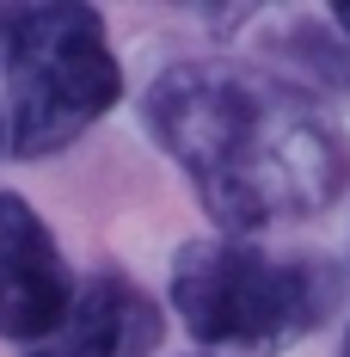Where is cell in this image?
I'll use <instances>...</instances> for the list:
<instances>
[{"label": "cell", "instance_id": "6da1fadb", "mask_svg": "<svg viewBox=\"0 0 350 357\" xmlns=\"http://www.w3.org/2000/svg\"><path fill=\"white\" fill-rule=\"evenodd\" d=\"M141 123L234 234L319 215L350 185L344 136L295 86L221 56L166 68L141 99Z\"/></svg>", "mask_w": 350, "mask_h": 357}, {"label": "cell", "instance_id": "7a4b0ae2", "mask_svg": "<svg viewBox=\"0 0 350 357\" xmlns=\"http://www.w3.org/2000/svg\"><path fill=\"white\" fill-rule=\"evenodd\" d=\"M6 148L19 160L68 148L123 99V68L93 6H37L6 31Z\"/></svg>", "mask_w": 350, "mask_h": 357}, {"label": "cell", "instance_id": "3957f363", "mask_svg": "<svg viewBox=\"0 0 350 357\" xmlns=\"http://www.w3.org/2000/svg\"><path fill=\"white\" fill-rule=\"evenodd\" d=\"M338 278L314 259H277L246 241H191L173 259V308L203 345L271 351L319 326Z\"/></svg>", "mask_w": 350, "mask_h": 357}, {"label": "cell", "instance_id": "277c9868", "mask_svg": "<svg viewBox=\"0 0 350 357\" xmlns=\"http://www.w3.org/2000/svg\"><path fill=\"white\" fill-rule=\"evenodd\" d=\"M74 308V278L56 252V234L43 215L0 191V339L43 345Z\"/></svg>", "mask_w": 350, "mask_h": 357}, {"label": "cell", "instance_id": "5b68a950", "mask_svg": "<svg viewBox=\"0 0 350 357\" xmlns=\"http://www.w3.org/2000/svg\"><path fill=\"white\" fill-rule=\"evenodd\" d=\"M148 345H160L154 296H141L117 271H93L74 289L68 321L56 326L43 345H31V357H141Z\"/></svg>", "mask_w": 350, "mask_h": 357}, {"label": "cell", "instance_id": "8992f818", "mask_svg": "<svg viewBox=\"0 0 350 357\" xmlns=\"http://www.w3.org/2000/svg\"><path fill=\"white\" fill-rule=\"evenodd\" d=\"M338 25H344V31H350V0H344V6H338Z\"/></svg>", "mask_w": 350, "mask_h": 357}, {"label": "cell", "instance_id": "52a82bcc", "mask_svg": "<svg viewBox=\"0 0 350 357\" xmlns=\"http://www.w3.org/2000/svg\"><path fill=\"white\" fill-rule=\"evenodd\" d=\"M344 357H350V333H344Z\"/></svg>", "mask_w": 350, "mask_h": 357}, {"label": "cell", "instance_id": "ba28073f", "mask_svg": "<svg viewBox=\"0 0 350 357\" xmlns=\"http://www.w3.org/2000/svg\"><path fill=\"white\" fill-rule=\"evenodd\" d=\"M0 142H6V123H0Z\"/></svg>", "mask_w": 350, "mask_h": 357}]
</instances>
